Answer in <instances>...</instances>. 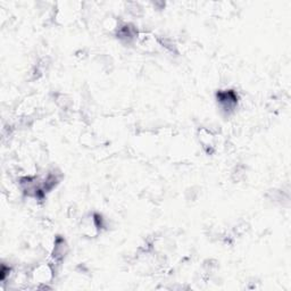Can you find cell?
<instances>
[{"mask_svg":"<svg viewBox=\"0 0 291 291\" xmlns=\"http://www.w3.org/2000/svg\"><path fill=\"white\" fill-rule=\"evenodd\" d=\"M53 279V268L49 264H40L31 272V281L37 285H46Z\"/></svg>","mask_w":291,"mask_h":291,"instance_id":"1","label":"cell"},{"mask_svg":"<svg viewBox=\"0 0 291 291\" xmlns=\"http://www.w3.org/2000/svg\"><path fill=\"white\" fill-rule=\"evenodd\" d=\"M217 101L221 107L226 111L232 110L236 107L237 102H238V98L234 91H222L217 93Z\"/></svg>","mask_w":291,"mask_h":291,"instance_id":"2","label":"cell"},{"mask_svg":"<svg viewBox=\"0 0 291 291\" xmlns=\"http://www.w3.org/2000/svg\"><path fill=\"white\" fill-rule=\"evenodd\" d=\"M67 252H69V246H67V243L65 239L61 238V237H57L53 241L52 245V252H51V256L55 262H61L64 259L66 256Z\"/></svg>","mask_w":291,"mask_h":291,"instance_id":"3","label":"cell"},{"mask_svg":"<svg viewBox=\"0 0 291 291\" xmlns=\"http://www.w3.org/2000/svg\"><path fill=\"white\" fill-rule=\"evenodd\" d=\"M199 140L203 143V146L205 147H213L214 146V134L208 131L207 129H201L199 131Z\"/></svg>","mask_w":291,"mask_h":291,"instance_id":"4","label":"cell"}]
</instances>
